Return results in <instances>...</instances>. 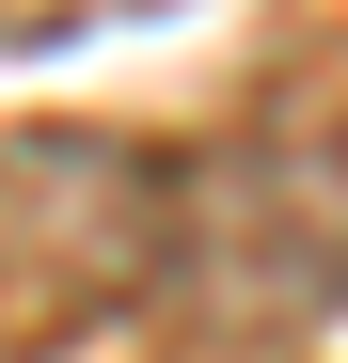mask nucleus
I'll return each mask as SVG.
<instances>
[{"instance_id":"1","label":"nucleus","mask_w":348,"mask_h":363,"mask_svg":"<svg viewBox=\"0 0 348 363\" xmlns=\"http://www.w3.org/2000/svg\"><path fill=\"white\" fill-rule=\"evenodd\" d=\"M174 332L190 347H301L348 316V143H222L174 158Z\"/></svg>"},{"instance_id":"2","label":"nucleus","mask_w":348,"mask_h":363,"mask_svg":"<svg viewBox=\"0 0 348 363\" xmlns=\"http://www.w3.org/2000/svg\"><path fill=\"white\" fill-rule=\"evenodd\" d=\"M158 269H174V158L80 143V127L0 143V363L111 332Z\"/></svg>"}]
</instances>
